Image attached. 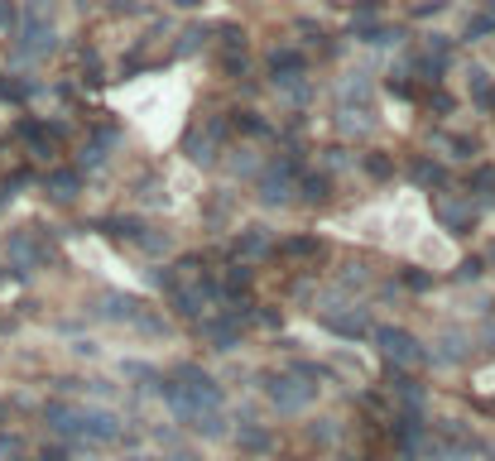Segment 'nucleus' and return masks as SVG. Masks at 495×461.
<instances>
[{"mask_svg": "<svg viewBox=\"0 0 495 461\" xmlns=\"http://www.w3.org/2000/svg\"><path fill=\"white\" fill-rule=\"evenodd\" d=\"M375 341L385 346V356H395V361H404V365H419V361H428L423 356V346L409 332H399V327H380L375 332Z\"/></svg>", "mask_w": 495, "mask_h": 461, "instance_id": "obj_1", "label": "nucleus"}]
</instances>
